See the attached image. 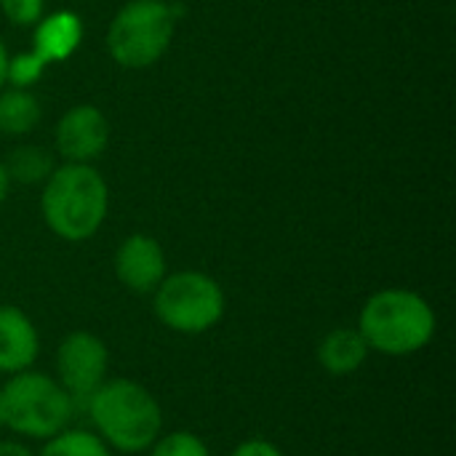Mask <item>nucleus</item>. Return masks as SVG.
<instances>
[{"label": "nucleus", "mask_w": 456, "mask_h": 456, "mask_svg": "<svg viewBox=\"0 0 456 456\" xmlns=\"http://www.w3.org/2000/svg\"><path fill=\"white\" fill-rule=\"evenodd\" d=\"M86 401L94 433L112 454H144L163 433V406L136 379L107 377Z\"/></svg>", "instance_id": "f257e3e1"}, {"label": "nucleus", "mask_w": 456, "mask_h": 456, "mask_svg": "<svg viewBox=\"0 0 456 456\" xmlns=\"http://www.w3.org/2000/svg\"><path fill=\"white\" fill-rule=\"evenodd\" d=\"M355 329L371 353L411 358L433 342L438 318L422 294L411 289H382L363 302Z\"/></svg>", "instance_id": "f03ea898"}, {"label": "nucleus", "mask_w": 456, "mask_h": 456, "mask_svg": "<svg viewBox=\"0 0 456 456\" xmlns=\"http://www.w3.org/2000/svg\"><path fill=\"white\" fill-rule=\"evenodd\" d=\"M107 182L91 163H64L45 179L40 214L45 227L67 243L94 238L107 219Z\"/></svg>", "instance_id": "7ed1b4c3"}, {"label": "nucleus", "mask_w": 456, "mask_h": 456, "mask_svg": "<svg viewBox=\"0 0 456 456\" xmlns=\"http://www.w3.org/2000/svg\"><path fill=\"white\" fill-rule=\"evenodd\" d=\"M72 414L75 398L45 371L11 374L0 387V428L16 438L43 444L72 428Z\"/></svg>", "instance_id": "20e7f679"}, {"label": "nucleus", "mask_w": 456, "mask_h": 456, "mask_svg": "<svg viewBox=\"0 0 456 456\" xmlns=\"http://www.w3.org/2000/svg\"><path fill=\"white\" fill-rule=\"evenodd\" d=\"M152 307L166 329L182 337H200L224 318L227 297L211 275L179 270L166 275L152 291Z\"/></svg>", "instance_id": "39448f33"}, {"label": "nucleus", "mask_w": 456, "mask_h": 456, "mask_svg": "<svg viewBox=\"0 0 456 456\" xmlns=\"http://www.w3.org/2000/svg\"><path fill=\"white\" fill-rule=\"evenodd\" d=\"M176 8L166 0L126 3L107 29V51L126 69L155 64L171 45L176 29Z\"/></svg>", "instance_id": "423d86ee"}, {"label": "nucleus", "mask_w": 456, "mask_h": 456, "mask_svg": "<svg viewBox=\"0 0 456 456\" xmlns=\"http://www.w3.org/2000/svg\"><path fill=\"white\" fill-rule=\"evenodd\" d=\"M56 382L77 401L88 398L110 377V350L96 334L77 329L69 331L53 355Z\"/></svg>", "instance_id": "0eeeda50"}, {"label": "nucleus", "mask_w": 456, "mask_h": 456, "mask_svg": "<svg viewBox=\"0 0 456 456\" xmlns=\"http://www.w3.org/2000/svg\"><path fill=\"white\" fill-rule=\"evenodd\" d=\"M110 142V123L94 104L67 110L56 126V150L67 163L96 160Z\"/></svg>", "instance_id": "6e6552de"}, {"label": "nucleus", "mask_w": 456, "mask_h": 456, "mask_svg": "<svg viewBox=\"0 0 456 456\" xmlns=\"http://www.w3.org/2000/svg\"><path fill=\"white\" fill-rule=\"evenodd\" d=\"M115 275L131 294H152L168 275L163 246L150 235H128L115 251Z\"/></svg>", "instance_id": "1a4fd4ad"}, {"label": "nucleus", "mask_w": 456, "mask_h": 456, "mask_svg": "<svg viewBox=\"0 0 456 456\" xmlns=\"http://www.w3.org/2000/svg\"><path fill=\"white\" fill-rule=\"evenodd\" d=\"M40 358V331L16 305H0V374L35 369Z\"/></svg>", "instance_id": "9d476101"}, {"label": "nucleus", "mask_w": 456, "mask_h": 456, "mask_svg": "<svg viewBox=\"0 0 456 456\" xmlns=\"http://www.w3.org/2000/svg\"><path fill=\"white\" fill-rule=\"evenodd\" d=\"M371 350L366 345V339L361 337V331L355 326H337L331 329L315 350V361L318 366L337 379L353 377L358 374L366 361H369Z\"/></svg>", "instance_id": "9b49d317"}, {"label": "nucleus", "mask_w": 456, "mask_h": 456, "mask_svg": "<svg viewBox=\"0 0 456 456\" xmlns=\"http://www.w3.org/2000/svg\"><path fill=\"white\" fill-rule=\"evenodd\" d=\"M83 40V24L72 11H56L35 24V53L45 61H64L77 51Z\"/></svg>", "instance_id": "f8f14e48"}, {"label": "nucleus", "mask_w": 456, "mask_h": 456, "mask_svg": "<svg viewBox=\"0 0 456 456\" xmlns=\"http://www.w3.org/2000/svg\"><path fill=\"white\" fill-rule=\"evenodd\" d=\"M40 120V102L27 88H8L0 94V131L11 136L29 134Z\"/></svg>", "instance_id": "ddd939ff"}, {"label": "nucleus", "mask_w": 456, "mask_h": 456, "mask_svg": "<svg viewBox=\"0 0 456 456\" xmlns=\"http://www.w3.org/2000/svg\"><path fill=\"white\" fill-rule=\"evenodd\" d=\"M35 456H112V452L94 430L67 428L59 436L43 441V449Z\"/></svg>", "instance_id": "4468645a"}, {"label": "nucleus", "mask_w": 456, "mask_h": 456, "mask_svg": "<svg viewBox=\"0 0 456 456\" xmlns=\"http://www.w3.org/2000/svg\"><path fill=\"white\" fill-rule=\"evenodd\" d=\"M8 171V179H16L21 184L45 182L53 171V158L43 147H16L8 155V163H3Z\"/></svg>", "instance_id": "2eb2a0df"}, {"label": "nucleus", "mask_w": 456, "mask_h": 456, "mask_svg": "<svg viewBox=\"0 0 456 456\" xmlns=\"http://www.w3.org/2000/svg\"><path fill=\"white\" fill-rule=\"evenodd\" d=\"M147 456H211V449L192 430H171L160 433V438L147 449Z\"/></svg>", "instance_id": "dca6fc26"}, {"label": "nucleus", "mask_w": 456, "mask_h": 456, "mask_svg": "<svg viewBox=\"0 0 456 456\" xmlns=\"http://www.w3.org/2000/svg\"><path fill=\"white\" fill-rule=\"evenodd\" d=\"M48 64L35 53V51H27V53H16L13 59H8V69H5V80L13 86V88H29L32 83L40 80L43 69Z\"/></svg>", "instance_id": "f3484780"}, {"label": "nucleus", "mask_w": 456, "mask_h": 456, "mask_svg": "<svg viewBox=\"0 0 456 456\" xmlns=\"http://www.w3.org/2000/svg\"><path fill=\"white\" fill-rule=\"evenodd\" d=\"M0 11L16 27H35L43 19V0H0Z\"/></svg>", "instance_id": "a211bd4d"}, {"label": "nucleus", "mask_w": 456, "mask_h": 456, "mask_svg": "<svg viewBox=\"0 0 456 456\" xmlns=\"http://www.w3.org/2000/svg\"><path fill=\"white\" fill-rule=\"evenodd\" d=\"M230 456H286L281 452V446H275L273 441H267V438H246V441H240Z\"/></svg>", "instance_id": "6ab92c4d"}, {"label": "nucleus", "mask_w": 456, "mask_h": 456, "mask_svg": "<svg viewBox=\"0 0 456 456\" xmlns=\"http://www.w3.org/2000/svg\"><path fill=\"white\" fill-rule=\"evenodd\" d=\"M0 456H35V452L21 441H0Z\"/></svg>", "instance_id": "aec40b11"}, {"label": "nucleus", "mask_w": 456, "mask_h": 456, "mask_svg": "<svg viewBox=\"0 0 456 456\" xmlns=\"http://www.w3.org/2000/svg\"><path fill=\"white\" fill-rule=\"evenodd\" d=\"M8 187H11V179H8L5 166L0 163V206H3V203H5V198H8Z\"/></svg>", "instance_id": "412c9836"}, {"label": "nucleus", "mask_w": 456, "mask_h": 456, "mask_svg": "<svg viewBox=\"0 0 456 456\" xmlns=\"http://www.w3.org/2000/svg\"><path fill=\"white\" fill-rule=\"evenodd\" d=\"M5 69H8V53H5L3 40H0V88L5 86Z\"/></svg>", "instance_id": "4be33fe9"}]
</instances>
